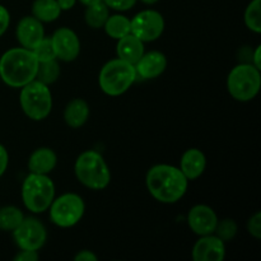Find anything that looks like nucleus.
Instances as JSON below:
<instances>
[{"label":"nucleus","mask_w":261,"mask_h":261,"mask_svg":"<svg viewBox=\"0 0 261 261\" xmlns=\"http://www.w3.org/2000/svg\"><path fill=\"white\" fill-rule=\"evenodd\" d=\"M145 185L150 195L163 204H175L188 191L189 180L178 167L171 165H155L145 176Z\"/></svg>","instance_id":"f257e3e1"},{"label":"nucleus","mask_w":261,"mask_h":261,"mask_svg":"<svg viewBox=\"0 0 261 261\" xmlns=\"http://www.w3.org/2000/svg\"><path fill=\"white\" fill-rule=\"evenodd\" d=\"M38 61L32 50L13 47L5 51L0 58V79L12 88H22L35 81Z\"/></svg>","instance_id":"f03ea898"},{"label":"nucleus","mask_w":261,"mask_h":261,"mask_svg":"<svg viewBox=\"0 0 261 261\" xmlns=\"http://www.w3.org/2000/svg\"><path fill=\"white\" fill-rule=\"evenodd\" d=\"M74 173L79 182L91 190H103L111 182L109 165L96 150H86L76 158Z\"/></svg>","instance_id":"7ed1b4c3"},{"label":"nucleus","mask_w":261,"mask_h":261,"mask_svg":"<svg viewBox=\"0 0 261 261\" xmlns=\"http://www.w3.org/2000/svg\"><path fill=\"white\" fill-rule=\"evenodd\" d=\"M137 78L135 66L122 59L116 58L107 61L102 66L98 75V84L102 92L107 96L117 97L129 91Z\"/></svg>","instance_id":"20e7f679"},{"label":"nucleus","mask_w":261,"mask_h":261,"mask_svg":"<svg viewBox=\"0 0 261 261\" xmlns=\"http://www.w3.org/2000/svg\"><path fill=\"white\" fill-rule=\"evenodd\" d=\"M55 199V185L48 175L31 173L22 184V201L27 211L41 214L48 209Z\"/></svg>","instance_id":"39448f33"},{"label":"nucleus","mask_w":261,"mask_h":261,"mask_svg":"<svg viewBox=\"0 0 261 261\" xmlns=\"http://www.w3.org/2000/svg\"><path fill=\"white\" fill-rule=\"evenodd\" d=\"M261 88V73L252 64H239L227 76V89L239 102L252 101Z\"/></svg>","instance_id":"423d86ee"},{"label":"nucleus","mask_w":261,"mask_h":261,"mask_svg":"<svg viewBox=\"0 0 261 261\" xmlns=\"http://www.w3.org/2000/svg\"><path fill=\"white\" fill-rule=\"evenodd\" d=\"M19 103L28 119L42 121L53 110V94L48 86L35 79L20 88Z\"/></svg>","instance_id":"0eeeda50"},{"label":"nucleus","mask_w":261,"mask_h":261,"mask_svg":"<svg viewBox=\"0 0 261 261\" xmlns=\"http://www.w3.org/2000/svg\"><path fill=\"white\" fill-rule=\"evenodd\" d=\"M50 219L55 226L61 228H70L78 224L83 218L86 204L81 195L66 193L58 196L48 206Z\"/></svg>","instance_id":"6e6552de"},{"label":"nucleus","mask_w":261,"mask_h":261,"mask_svg":"<svg viewBox=\"0 0 261 261\" xmlns=\"http://www.w3.org/2000/svg\"><path fill=\"white\" fill-rule=\"evenodd\" d=\"M12 232L15 245L20 250L38 251L45 246L47 241V232L45 226L33 217H27V218L24 217L22 223Z\"/></svg>","instance_id":"1a4fd4ad"},{"label":"nucleus","mask_w":261,"mask_h":261,"mask_svg":"<svg viewBox=\"0 0 261 261\" xmlns=\"http://www.w3.org/2000/svg\"><path fill=\"white\" fill-rule=\"evenodd\" d=\"M132 33L143 42H153L162 36L165 31V19L160 12L145 9L130 19Z\"/></svg>","instance_id":"9d476101"},{"label":"nucleus","mask_w":261,"mask_h":261,"mask_svg":"<svg viewBox=\"0 0 261 261\" xmlns=\"http://www.w3.org/2000/svg\"><path fill=\"white\" fill-rule=\"evenodd\" d=\"M56 59L65 63L74 61L81 54V41L78 35L68 27H61L51 36Z\"/></svg>","instance_id":"9b49d317"},{"label":"nucleus","mask_w":261,"mask_h":261,"mask_svg":"<svg viewBox=\"0 0 261 261\" xmlns=\"http://www.w3.org/2000/svg\"><path fill=\"white\" fill-rule=\"evenodd\" d=\"M218 221L216 212L205 204L194 205L188 214L189 227L198 236L214 233Z\"/></svg>","instance_id":"f8f14e48"},{"label":"nucleus","mask_w":261,"mask_h":261,"mask_svg":"<svg viewBox=\"0 0 261 261\" xmlns=\"http://www.w3.org/2000/svg\"><path fill=\"white\" fill-rule=\"evenodd\" d=\"M226 257V245L217 234H205L195 242L193 259L195 261H223Z\"/></svg>","instance_id":"ddd939ff"},{"label":"nucleus","mask_w":261,"mask_h":261,"mask_svg":"<svg viewBox=\"0 0 261 261\" xmlns=\"http://www.w3.org/2000/svg\"><path fill=\"white\" fill-rule=\"evenodd\" d=\"M15 35L22 47L32 50L45 37V28L41 20H38L33 15H27L18 22Z\"/></svg>","instance_id":"4468645a"},{"label":"nucleus","mask_w":261,"mask_h":261,"mask_svg":"<svg viewBox=\"0 0 261 261\" xmlns=\"http://www.w3.org/2000/svg\"><path fill=\"white\" fill-rule=\"evenodd\" d=\"M134 66L138 76L143 79H154L167 68V58L161 51H149L143 54Z\"/></svg>","instance_id":"2eb2a0df"},{"label":"nucleus","mask_w":261,"mask_h":261,"mask_svg":"<svg viewBox=\"0 0 261 261\" xmlns=\"http://www.w3.org/2000/svg\"><path fill=\"white\" fill-rule=\"evenodd\" d=\"M206 167V157L198 148H190L182 154L180 170L189 181L196 180L204 173Z\"/></svg>","instance_id":"dca6fc26"},{"label":"nucleus","mask_w":261,"mask_h":261,"mask_svg":"<svg viewBox=\"0 0 261 261\" xmlns=\"http://www.w3.org/2000/svg\"><path fill=\"white\" fill-rule=\"evenodd\" d=\"M58 165V155L51 148L41 147L33 150L28 160V170L31 173L48 175Z\"/></svg>","instance_id":"f3484780"},{"label":"nucleus","mask_w":261,"mask_h":261,"mask_svg":"<svg viewBox=\"0 0 261 261\" xmlns=\"http://www.w3.org/2000/svg\"><path fill=\"white\" fill-rule=\"evenodd\" d=\"M117 56L122 60L135 65L137 61L142 58L144 51V42L142 40L134 36L133 33L124 36L120 40H117L116 45Z\"/></svg>","instance_id":"a211bd4d"},{"label":"nucleus","mask_w":261,"mask_h":261,"mask_svg":"<svg viewBox=\"0 0 261 261\" xmlns=\"http://www.w3.org/2000/svg\"><path fill=\"white\" fill-rule=\"evenodd\" d=\"M89 119V105L83 98H74L64 110V121L73 129L82 127Z\"/></svg>","instance_id":"6ab92c4d"},{"label":"nucleus","mask_w":261,"mask_h":261,"mask_svg":"<svg viewBox=\"0 0 261 261\" xmlns=\"http://www.w3.org/2000/svg\"><path fill=\"white\" fill-rule=\"evenodd\" d=\"M61 9L56 0H35L32 4V15L42 23H51L58 19Z\"/></svg>","instance_id":"aec40b11"},{"label":"nucleus","mask_w":261,"mask_h":261,"mask_svg":"<svg viewBox=\"0 0 261 261\" xmlns=\"http://www.w3.org/2000/svg\"><path fill=\"white\" fill-rule=\"evenodd\" d=\"M102 28L106 35H109L114 40H120L124 36L132 33V23L129 18L124 14L110 15Z\"/></svg>","instance_id":"412c9836"},{"label":"nucleus","mask_w":261,"mask_h":261,"mask_svg":"<svg viewBox=\"0 0 261 261\" xmlns=\"http://www.w3.org/2000/svg\"><path fill=\"white\" fill-rule=\"evenodd\" d=\"M110 17V8L103 2H97L87 7L84 13V20L88 24V27L93 30H99L103 27L107 18Z\"/></svg>","instance_id":"4be33fe9"},{"label":"nucleus","mask_w":261,"mask_h":261,"mask_svg":"<svg viewBox=\"0 0 261 261\" xmlns=\"http://www.w3.org/2000/svg\"><path fill=\"white\" fill-rule=\"evenodd\" d=\"M24 214L19 208L13 205L0 208V229L2 231H14L22 221Z\"/></svg>","instance_id":"5701e85b"},{"label":"nucleus","mask_w":261,"mask_h":261,"mask_svg":"<svg viewBox=\"0 0 261 261\" xmlns=\"http://www.w3.org/2000/svg\"><path fill=\"white\" fill-rule=\"evenodd\" d=\"M59 76H60V65L58 63V59L38 63L37 74H36L37 81L42 82L46 86H50L58 81Z\"/></svg>","instance_id":"b1692460"},{"label":"nucleus","mask_w":261,"mask_h":261,"mask_svg":"<svg viewBox=\"0 0 261 261\" xmlns=\"http://www.w3.org/2000/svg\"><path fill=\"white\" fill-rule=\"evenodd\" d=\"M245 24L254 33H261V0H252L245 10Z\"/></svg>","instance_id":"393cba45"},{"label":"nucleus","mask_w":261,"mask_h":261,"mask_svg":"<svg viewBox=\"0 0 261 261\" xmlns=\"http://www.w3.org/2000/svg\"><path fill=\"white\" fill-rule=\"evenodd\" d=\"M33 55L36 56L38 63H43V61L55 60L56 54L54 50L53 41L51 37H43L40 42L36 45V47L32 48Z\"/></svg>","instance_id":"a878e982"},{"label":"nucleus","mask_w":261,"mask_h":261,"mask_svg":"<svg viewBox=\"0 0 261 261\" xmlns=\"http://www.w3.org/2000/svg\"><path fill=\"white\" fill-rule=\"evenodd\" d=\"M237 233V224L233 219H223V221L219 222L216 227V231H214V234L219 237L221 240L226 241H231Z\"/></svg>","instance_id":"bb28decb"},{"label":"nucleus","mask_w":261,"mask_h":261,"mask_svg":"<svg viewBox=\"0 0 261 261\" xmlns=\"http://www.w3.org/2000/svg\"><path fill=\"white\" fill-rule=\"evenodd\" d=\"M110 9L117 10V12H126L134 8L138 0H102Z\"/></svg>","instance_id":"cd10ccee"},{"label":"nucleus","mask_w":261,"mask_h":261,"mask_svg":"<svg viewBox=\"0 0 261 261\" xmlns=\"http://www.w3.org/2000/svg\"><path fill=\"white\" fill-rule=\"evenodd\" d=\"M247 231L255 239H261V213L256 212L247 222Z\"/></svg>","instance_id":"c85d7f7f"},{"label":"nucleus","mask_w":261,"mask_h":261,"mask_svg":"<svg viewBox=\"0 0 261 261\" xmlns=\"http://www.w3.org/2000/svg\"><path fill=\"white\" fill-rule=\"evenodd\" d=\"M10 24V14L4 5L0 4V37L7 32Z\"/></svg>","instance_id":"c756f323"},{"label":"nucleus","mask_w":261,"mask_h":261,"mask_svg":"<svg viewBox=\"0 0 261 261\" xmlns=\"http://www.w3.org/2000/svg\"><path fill=\"white\" fill-rule=\"evenodd\" d=\"M38 259H40L38 252L31 250H20L19 254L14 256V261H37Z\"/></svg>","instance_id":"7c9ffc66"},{"label":"nucleus","mask_w":261,"mask_h":261,"mask_svg":"<svg viewBox=\"0 0 261 261\" xmlns=\"http://www.w3.org/2000/svg\"><path fill=\"white\" fill-rule=\"evenodd\" d=\"M8 165H9V154H8L7 148L0 144V177L5 173Z\"/></svg>","instance_id":"2f4dec72"},{"label":"nucleus","mask_w":261,"mask_h":261,"mask_svg":"<svg viewBox=\"0 0 261 261\" xmlns=\"http://www.w3.org/2000/svg\"><path fill=\"white\" fill-rule=\"evenodd\" d=\"M97 259H98L97 255H94L92 251H88V250H82L74 256L75 261H96Z\"/></svg>","instance_id":"473e14b6"},{"label":"nucleus","mask_w":261,"mask_h":261,"mask_svg":"<svg viewBox=\"0 0 261 261\" xmlns=\"http://www.w3.org/2000/svg\"><path fill=\"white\" fill-rule=\"evenodd\" d=\"M252 65L255 66V68H257L259 70H261V46L259 45L256 47V50H255L254 55H252Z\"/></svg>","instance_id":"72a5a7b5"},{"label":"nucleus","mask_w":261,"mask_h":261,"mask_svg":"<svg viewBox=\"0 0 261 261\" xmlns=\"http://www.w3.org/2000/svg\"><path fill=\"white\" fill-rule=\"evenodd\" d=\"M59 4V7H60L61 12L63 10H70L73 9V7L75 5L76 0H56Z\"/></svg>","instance_id":"f704fd0d"},{"label":"nucleus","mask_w":261,"mask_h":261,"mask_svg":"<svg viewBox=\"0 0 261 261\" xmlns=\"http://www.w3.org/2000/svg\"><path fill=\"white\" fill-rule=\"evenodd\" d=\"M79 2H81L82 4L86 5V7H88V5L94 4V3H97V2H101V0H79Z\"/></svg>","instance_id":"c9c22d12"},{"label":"nucleus","mask_w":261,"mask_h":261,"mask_svg":"<svg viewBox=\"0 0 261 261\" xmlns=\"http://www.w3.org/2000/svg\"><path fill=\"white\" fill-rule=\"evenodd\" d=\"M140 2L144 3V4H147V5H153V4H155V3L160 2V0H140Z\"/></svg>","instance_id":"e433bc0d"}]
</instances>
